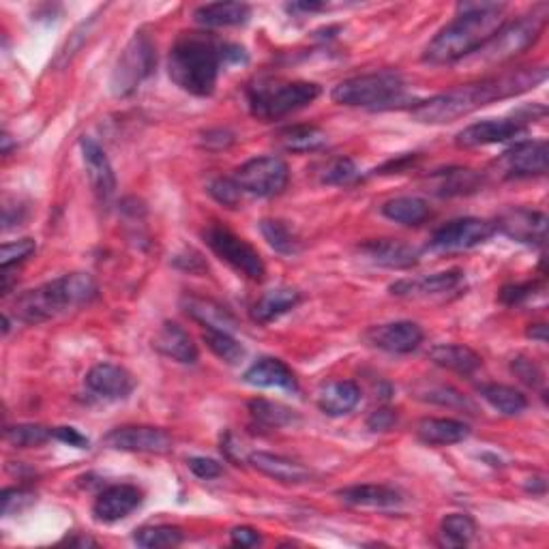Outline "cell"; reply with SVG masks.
Listing matches in <instances>:
<instances>
[{"label": "cell", "mask_w": 549, "mask_h": 549, "mask_svg": "<svg viewBox=\"0 0 549 549\" xmlns=\"http://www.w3.org/2000/svg\"><path fill=\"white\" fill-rule=\"evenodd\" d=\"M547 80L543 65H528L487 76L483 80L455 86L447 93L419 103L412 110V118L423 125H447L466 118L494 101L519 97Z\"/></svg>", "instance_id": "6da1fadb"}, {"label": "cell", "mask_w": 549, "mask_h": 549, "mask_svg": "<svg viewBox=\"0 0 549 549\" xmlns=\"http://www.w3.org/2000/svg\"><path fill=\"white\" fill-rule=\"evenodd\" d=\"M507 5L502 3H459L457 16L429 41L423 61L429 65H449L479 52L504 22Z\"/></svg>", "instance_id": "7a4b0ae2"}, {"label": "cell", "mask_w": 549, "mask_h": 549, "mask_svg": "<svg viewBox=\"0 0 549 549\" xmlns=\"http://www.w3.org/2000/svg\"><path fill=\"white\" fill-rule=\"evenodd\" d=\"M226 46L228 43H221L206 33L181 35L168 56L172 82L189 95L211 97L221 65L226 63Z\"/></svg>", "instance_id": "3957f363"}, {"label": "cell", "mask_w": 549, "mask_h": 549, "mask_svg": "<svg viewBox=\"0 0 549 549\" xmlns=\"http://www.w3.org/2000/svg\"><path fill=\"white\" fill-rule=\"evenodd\" d=\"M97 292L99 288L93 275L69 273L18 296L13 314L24 324H43L69 309L88 305Z\"/></svg>", "instance_id": "277c9868"}, {"label": "cell", "mask_w": 549, "mask_h": 549, "mask_svg": "<svg viewBox=\"0 0 549 549\" xmlns=\"http://www.w3.org/2000/svg\"><path fill=\"white\" fill-rule=\"evenodd\" d=\"M320 93L322 88L316 82L260 80L254 86H249L247 103L251 114L264 123H271L311 106Z\"/></svg>", "instance_id": "5b68a950"}, {"label": "cell", "mask_w": 549, "mask_h": 549, "mask_svg": "<svg viewBox=\"0 0 549 549\" xmlns=\"http://www.w3.org/2000/svg\"><path fill=\"white\" fill-rule=\"evenodd\" d=\"M547 16H549V7L539 5L519 20L504 24L479 52L472 54L470 61L481 63L483 67H494V65L513 61L515 56L524 54L528 48H532L534 43L539 41L543 28L547 24Z\"/></svg>", "instance_id": "8992f818"}, {"label": "cell", "mask_w": 549, "mask_h": 549, "mask_svg": "<svg viewBox=\"0 0 549 549\" xmlns=\"http://www.w3.org/2000/svg\"><path fill=\"white\" fill-rule=\"evenodd\" d=\"M404 91L406 82L402 73L378 71L339 82L331 91V99L339 103V106L348 108L382 110L391 108L397 101H402Z\"/></svg>", "instance_id": "52a82bcc"}, {"label": "cell", "mask_w": 549, "mask_h": 549, "mask_svg": "<svg viewBox=\"0 0 549 549\" xmlns=\"http://www.w3.org/2000/svg\"><path fill=\"white\" fill-rule=\"evenodd\" d=\"M157 65L155 43L146 33H136L125 50L118 54L112 78H110V91L114 97L123 99L138 91V86L151 76Z\"/></svg>", "instance_id": "ba28073f"}, {"label": "cell", "mask_w": 549, "mask_h": 549, "mask_svg": "<svg viewBox=\"0 0 549 549\" xmlns=\"http://www.w3.org/2000/svg\"><path fill=\"white\" fill-rule=\"evenodd\" d=\"M204 243L211 247L213 254L230 264L236 273L245 275L251 281H262L266 275V266L258 251L251 247L241 236L224 226H209L204 232Z\"/></svg>", "instance_id": "9c48e42d"}, {"label": "cell", "mask_w": 549, "mask_h": 549, "mask_svg": "<svg viewBox=\"0 0 549 549\" xmlns=\"http://www.w3.org/2000/svg\"><path fill=\"white\" fill-rule=\"evenodd\" d=\"M234 181L239 183V187L245 191V194L258 196V198H271L281 194V191L288 187L290 170L284 159H279L275 155H266V157H256L243 163V166L236 170Z\"/></svg>", "instance_id": "30bf717a"}, {"label": "cell", "mask_w": 549, "mask_h": 549, "mask_svg": "<svg viewBox=\"0 0 549 549\" xmlns=\"http://www.w3.org/2000/svg\"><path fill=\"white\" fill-rule=\"evenodd\" d=\"M494 234H496V226L494 221L489 219H477V217L455 219L432 234L429 247L438 251H466L489 241Z\"/></svg>", "instance_id": "8fae6325"}, {"label": "cell", "mask_w": 549, "mask_h": 549, "mask_svg": "<svg viewBox=\"0 0 549 549\" xmlns=\"http://www.w3.org/2000/svg\"><path fill=\"white\" fill-rule=\"evenodd\" d=\"M103 444L114 451L151 453V455H166L174 449V440L168 432H163L159 427H148V425L116 427L110 434H106Z\"/></svg>", "instance_id": "7c38bea8"}, {"label": "cell", "mask_w": 549, "mask_h": 549, "mask_svg": "<svg viewBox=\"0 0 549 549\" xmlns=\"http://www.w3.org/2000/svg\"><path fill=\"white\" fill-rule=\"evenodd\" d=\"M547 159L549 146L545 140H526L504 151L496 168L502 178H532L547 172Z\"/></svg>", "instance_id": "4fadbf2b"}, {"label": "cell", "mask_w": 549, "mask_h": 549, "mask_svg": "<svg viewBox=\"0 0 549 549\" xmlns=\"http://www.w3.org/2000/svg\"><path fill=\"white\" fill-rule=\"evenodd\" d=\"M528 118L513 116V118H489V121L474 123L466 127L464 131L457 133L455 144L459 148H477V146H489L509 142L517 136H522L528 129Z\"/></svg>", "instance_id": "5bb4252c"}, {"label": "cell", "mask_w": 549, "mask_h": 549, "mask_svg": "<svg viewBox=\"0 0 549 549\" xmlns=\"http://www.w3.org/2000/svg\"><path fill=\"white\" fill-rule=\"evenodd\" d=\"M496 232L507 234L509 239L524 245H545L547 241V215L532 209H509L494 221Z\"/></svg>", "instance_id": "9a60e30c"}, {"label": "cell", "mask_w": 549, "mask_h": 549, "mask_svg": "<svg viewBox=\"0 0 549 549\" xmlns=\"http://www.w3.org/2000/svg\"><path fill=\"white\" fill-rule=\"evenodd\" d=\"M144 500L142 489L129 483L121 485H112L97 496L93 504V515L97 522L101 524H114L121 522V519L129 517L133 511H136Z\"/></svg>", "instance_id": "2e32d148"}, {"label": "cell", "mask_w": 549, "mask_h": 549, "mask_svg": "<svg viewBox=\"0 0 549 549\" xmlns=\"http://www.w3.org/2000/svg\"><path fill=\"white\" fill-rule=\"evenodd\" d=\"M367 341L378 350L391 354H410L423 344V329L417 322H389L367 331Z\"/></svg>", "instance_id": "e0dca14e"}, {"label": "cell", "mask_w": 549, "mask_h": 549, "mask_svg": "<svg viewBox=\"0 0 549 549\" xmlns=\"http://www.w3.org/2000/svg\"><path fill=\"white\" fill-rule=\"evenodd\" d=\"M464 286L462 271H442L434 275H425L417 279H402L391 286V294L404 296V299H436V296H447Z\"/></svg>", "instance_id": "ac0fdd59"}, {"label": "cell", "mask_w": 549, "mask_h": 549, "mask_svg": "<svg viewBox=\"0 0 549 549\" xmlns=\"http://www.w3.org/2000/svg\"><path fill=\"white\" fill-rule=\"evenodd\" d=\"M80 148H82V159L86 166L88 181H91V187H93V194L101 204L110 202L116 194V176L108 155L103 153V148L88 136L80 140Z\"/></svg>", "instance_id": "d6986e66"}, {"label": "cell", "mask_w": 549, "mask_h": 549, "mask_svg": "<svg viewBox=\"0 0 549 549\" xmlns=\"http://www.w3.org/2000/svg\"><path fill=\"white\" fill-rule=\"evenodd\" d=\"M363 260L374 266L391 271H408L419 264V251L408 243L393 241V239H376L367 241L359 247Z\"/></svg>", "instance_id": "ffe728a7"}, {"label": "cell", "mask_w": 549, "mask_h": 549, "mask_svg": "<svg viewBox=\"0 0 549 549\" xmlns=\"http://www.w3.org/2000/svg\"><path fill=\"white\" fill-rule=\"evenodd\" d=\"M86 387L103 399H125L136 389V380L121 365L99 363L86 374Z\"/></svg>", "instance_id": "44dd1931"}, {"label": "cell", "mask_w": 549, "mask_h": 549, "mask_svg": "<svg viewBox=\"0 0 549 549\" xmlns=\"http://www.w3.org/2000/svg\"><path fill=\"white\" fill-rule=\"evenodd\" d=\"M485 176L470 168H449L438 170L427 178V191H432L438 198H455L468 196L483 187Z\"/></svg>", "instance_id": "7402d4cb"}, {"label": "cell", "mask_w": 549, "mask_h": 549, "mask_svg": "<svg viewBox=\"0 0 549 549\" xmlns=\"http://www.w3.org/2000/svg\"><path fill=\"white\" fill-rule=\"evenodd\" d=\"M247 462L254 466L258 472L266 474V477H271L284 485H303L311 479L309 468H305L299 462H294V459L281 457V455L256 451L247 457Z\"/></svg>", "instance_id": "603a6c76"}, {"label": "cell", "mask_w": 549, "mask_h": 549, "mask_svg": "<svg viewBox=\"0 0 549 549\" xmlns=\"http://www.w3.org/2000/svg\"><path fill=\"white\" fill-rule=\"evenodd\" d=\"M155 348L176 363L194 365L198 361V348L194 344V339H191L183 326L176 322H163L155 337Z\"/></svg>", "instance_id": "cb8c5ba5"}, {"label": "cell", "mask_w": 549, "mask_h": 549, "mask_svg": "<svg viewBox=\"0 0 549 549\" xmlns=\"http://www.w3.org/2000/svg\"><path fill=\"white\" fill-rule=\"evenodd\" d=\"M337 496L344 500L350 507H363V509H391L402 504V494L395 487L389 485H352L339 489Z\"/></svg>", "instance_id": "d4e9b609"}, {"label": "cell", "mask_w": 549, "mask_h": 549, "mask_svg": "<svg viewBox=\"0 0 549 549\" xmlns=\"http://www.w3.org/2000/svg\"><path fill=\"white\" fill-rule=\"evenodd\" d=\"M243 380L251 387H260V389H288V391H296V378L292 374V369L279 359H271V356H266V359L256 361L251 365L247 372L243 374Z\"/></svg>", "instance_id": "484cf974"}, {"label": "cell", "mask_w": 549, "mask_h": 549, "mask_svg": "<svg viewBox=\"0 0 549 549\" xmlns=\"http://www.w3.org/2000/svg\"><path fill=\"white\" fill-rule=\"evenodd\" d=\"M181 307L189 318L200 322L204 329H221V331L232 333L236 326V320L230 311L224 305H219L211 299H202V296L187 294L181 299Z\"/></svg>", "instance_id": "4316f807"}, {"label": "cell", "mask_w": 549, "mask_h": 549, "mask_svg": "<svg viewBox=\"0 0 549 549\" xmlns=\"http://www.w3.org/2000/svg\"><path fill=\"white\" fill-rule=\"evenodd\" d=\"M361 402L359 384L352 380H337L329 382L318 393V408L329 414V417H344L350 414Z\"/></svg>", "instance_id": "83f0119b"}, {"label": "cell", "mask_w": 549, "mask_h": 549, "mask_svg": "<svg viewBox=\"0 0 549 549\" xmlns=\"http://www.w3.org/2000/svg\"><path fill=\"white\" fill-rule=\"evenodd\" d=\"M417 436L429 447H449V444L464 442L470 436V427L457 419H421Z\"/></svg>", "instance_id": "f1b7e54d"}, {"label": "cell", "mask_w": 549, "mask_h": 549, "mask_svg": "<svg viewBox=\"0 0 549 549\" xmlns=\"http://www.w3.org/2000/svg\"><path fill=\"white\" fill-rule=\"evenodd\" d=\"M429 359L438 367H444L449 369V372L462 376H472L483 365L481 356L462 344H440L429 350Z\"/></svg>", "instance_id": "f546056e"}, {"label": "cell", "mask_w": 549, "mask_h": 549, "mask_svg": "<svg viewBox=\"0 0 549 549\" xmlns=\"http://www.w3.org/2000/svg\"><path fill=\"white\" fill-rule=\"evenodd\" d=\"M251 7L245 3H211L194 11V20L204 28L241 26L249 20Z\"/></svg>", "instance_id": "4dcf8cb0"}, {"label": "cell", "mask_w": 549, "mask_h": 549, "mask_svg": "<svg viewBox=\"0 0 549 549\" xmlns=\"http://www.w3.org/2000/svg\"><path fill=\"white\" fill-rule=\"evenodd\" d=\"M299 303H301L299 290L286 288V286L275 288V290H269L260 296L254 309H251V316H254V320H258L262 324H269L284 314H288V311L294 309Z\"/></svg>", "instance_id": "1f68e13d"}, {"label": "cell", "mask_w": 549, "mask_h": 549, "mask_svg": "<svg viewBox=\"0 0 549 549\" xmlns=\"http://www.w3.org/2000/svg\"><path fill=\"white\" fill-rule=\"evenodd\" d=\"M479 393L489 406L504 414V417H517V414H522L528 408L526 395L513 387H507V384H481Z\"/></svg>", "instance_id": "d6a6232c"}, {"label": "cell", "mask_w": 549, "mask_h": 549, "mask_svg": "<svg viewBox=\"0 0 549 549\" xmlns=\"http://www.w3.org/2000/svg\"><path fill=\"white\" fill-rule=\"evenodd\" d=\"M279 144L290 153H314L329 144V136L314 125H294L279 131Z\"/></svg>", "instance_id": "836d02e7"}, {"label": "cell", "mask_w": 549, "mask_h": 549, "mask_svg": "<svg viewBox=\"0 0 549 549\" xmlns=\"http://www.w3.org/2000/svg\"><path fill=\"white\" fill-rule=\"evenodd\" d=\"M382 215L395 221V224L419 226L429 215H432V209H429V204L423 198L402 196V198H393L389 202H384Z\"/></svg>", "instance_id": "e575fe53"}, {"label": "cell", "mask_w": 549, "mask_h": 549, "mask_svg": "<svg viewBox=\"0 0 549 549\" xmlns=\"http://www.w3.org/2000/svg\"><path fill=\"white\" fill-rule=\"evenodd\" d=\"M249 412L254 421L271 429L290 427L299 423V412L284 404L269 402V399H254V402H249Z\"/></svg>", "instance_id": "d590c367"}, {"label": "cell", "mask_w": 549, "mask_h": 549, "mask_svg": "<svg viewBox=\"0 0 549 549\" xmlns=\"http://www.w3.org/2000/svg\"><path fill=\"white\" fill-rule=\"evenodd\" d=\"M474 534H477V524L466 513H451L442 519L440 524V545L444 547H464L468 545Z\"/></svg>", "instance_id": "8d00e7d4"}, {"label": "cell", "mask_w": 549, "mask_h": 549, "mask_svg": "<svg viewBox=\"0 0 549 549\" xmlns=\"http://www.w3.org/2000/svg\"><path fill=\"white\" fill-rule=\"evenodd\" d=\"M260 232L266 239V243H269L275 251H279V254L292 256L301 249L299 236H296V232L286 224V221L264 219L260 221Z\"/></svg>", "instance_id": "74e56055"}, {"label": "cell", "mask_w": 549, "mask_h": 549, "mask_svg": "<svg viewBox=\"0 0 549 549\" xmlns=\"http://www.w3.org/2000/svg\"><path fill=\"white\" fill-rule=\"evenodd\" d=\"M204 344L209 346V350L219 356L221 361H226L230 365H236L243 361L245 348L241 346L239 339H234L232 333L221 331V329H204Z\"/></svg>", "instance_id": "f35d334b"}, {"label": "cell", "mask_w": 549, "mask_h": 549, "mask_svg": "<svg viewBox=\"0 0 549 549\" xmlns=\"http://www.w3.org/2000/svg\"><path fill=\"white\" fill-rule=\"evenodd\" d=\"M185 539V534L181 528L176 526H144L136 530L133 534V541H136L140 547H176L181 545Z\"/></svg>", "instance_id": "ab89813d"}, {"label": "cell", "mask_w": 549, "mask_h": 549, "mask_svg": "<svg viewBox=\"0 0 549 549\" xmlns=\"http://www.w3.org/2000/svg\"><path fill=\"white\" fill-rule=\"evenodd\" d=\"M5 438L9 444L18 449H33L41 447L43 442H48L54 438V429H48L43 425H16V427H7Z\"/></svg>", "instance_id": "60d3db41"}, {"label": "cell", "mask_w": 549, "mask_h": 549, "mask_svg": "<svg viewBox=\"0 0 549 549\" xmlns=\"http://www.w3.org/2000/svg\"><path fill=\"white\" fill-rule=\"evenodd\" d=\"M419 397L425 399V402H432V404H438V406L474 410V406L468 402V397H464L462 393H459L453 387H444V384H434V387H427V389L419 391Z\"/></svg>", "instance_id": "b9f144b4"}, {"label": "cell", "mask_w": 549, "mask_h": 549, "mask_svg": "<svg viewBox=\"0 0 549 549\" xmlns=\"http://www.w3.org/2000/svg\"><path fill=\"white\" fill-rule=\"evenodd\" d=\"M356 178H359V168L348 157H337L331 163H326L320 174V181L324 185H348Z\"/></svg>", "instance_id": "7bdbcfd3"}, {"label": "cell", "mask_w": 549, "mask_h": 549, "mask_svg": "<svg viewBox=\"0 0 549 549\" xmlns=\"http://www.w3.org/2000/svg\"><path fill=\"white\" fill-rule=\"evenodd\" d=\"M209 194L219 202L228 206V209H236V206L241 204V198L245 191L239 187V183L234 181V178H213V181L209 183Z\"/></svg>", "instance_id": "ee69618b"}, {"label": "cell", "mask_w": 549, "mask_h": 549, "mask_svg": "<svg viewBox=\"0 0 549 549\" xmlns=\"http://www.w3.org/2000/svg\"><path fill=\"white\" fill-rule=\"evenodd\" d=\"M35 249L37 245L33 239L5 243L3 249H0V266H3V269H11L13 264H20L26 258H31L35 254Z\"/></svg>", "instance_id": "f6af8a7d"}, {"label": "cell", "mask_w": 549, "mask_h": 549, "mask_svg": "<svg viewBox=\"0 0 549 549\" xmlns=\"http://www.w3.org/2000/svg\"><path fill=\"white\" fill-rule=\"evenodd\" d=\"M511 372L532 389H539L545 380L539 363H534V359H528V356H517V359H513Z\"/></svg>", "instance_id": "bcb514c9"}, {"label": "cell", "mask_w": 549, "mask_h": 549, "mask_svg": "<svg viewBox=\"0 0 549 549\" xmlns=\"http://www.w3.org/2000/svg\"><path fill=\"white\" fill-rule=\"evenodd\" d=\"M187 466L198 479H204V481L217 479V477H221V474H224V466H221L217 459H211V457H191Z\"/></svg>", "instance_id": "7dc6e473"}, {"label": "cell", "mask_w": 549, "mask_h": 549, "mask_svg": "<svg viewBox=\"0 0 549 549\" xmlns=\"http://www.w3.org/2000/svg\"><path fill=\"white\" fill-rule=\"evenodd\" d=\"M537 288H541L539 281H526V284H513L502 288L500 292V301L504 305H519L522 301L530 299V296L537 292Z\"/></svg>", "instance_id": "c3c4849f"}, {"label": "cell", "mask_w": 549, "mask_h": 549, "mask_svg": "<svg viewBox=\"0 0 549 549\" xmlns=\"http://www.w3.org/2000/svg\"><path fill=\"white\" fill-rule=\"evenodd\" d=\"M0 500H3V515H11L13 511H20L26 507V504H31L35 496L28 492V489L13 487V489H5L3 498Z\"/></svg>", "instance_id": "681fc988"}, {"label": "cell", "mask_w": 549, "mask_h": 549, "mask_svg": "<svg viewBox=\"0 0 549 549\" xmlns=\"http://www.w3.org/2000/svg\"><path fill=\"white\" fill-rule=\"evenodd\" d=\"M397 423V412L391 408H378L367 417V429L372 432H389Z\"/></svg>", "instance_id": "f907efd6"}, {"label": "cell", "mask_w": 549, "mask_h": 549, "mask_svg": "<svg viewBox=\"0 0 549 549\" xmlns=\"http://www.w3.org/2000/svg\"><path fill=\"white\" fill-rule=\"evenodd\" d=\"M230 541L232 545L236 547H256L262 543V537H260V532L254 530V528H249V526H236L232 528L230 532Z\"/></svg>", "instance_id": "816d5d0a"}, {"label": "cell", "mask_w": 549, "mask_h": 549, "mask_svg": "<svg viewBox=\"0 0 549 549\" xmlns=\"http://www.w3.org/2000/svg\"><path fill=\"white\" fill-rule=\"evenodd\" d=\"M54 438L65 442V444H69V447L88 449V438L82 436L78 432V429H73V427H58V429H54Z\"/></svg>", "instance_id": "f5cc1de1"}, {"label": "cell", "mask_w": 549, "mask_h": 549, "mask_svg": "<svg viewBox=\"0 0 549 549\" xmlns=\"http://www.w3.org/2000/svg\"><path fill=\"white\" fill-rule=\"evenodd\" d=\"M213 142H217V148H226L234 142V136L230 131L226 129H215V131H206V136H204V146L206 148H211Z\"/></svg>", "instance_id": "db71d44e"}, {"label": "cell", "mask_w": 549, "mask_h": 549, "mask_svg": "<svg viewBox=\"0 0 549 549\" xmlns=\"http://www.w3.org/2000/svg\"><path fill=\"white\" fill-rule=\"evenodd\" d=\"M326 7H329V5H326V3H311V0H309V3H292V5H288V11H303V13H316V11H324Z\"/></svg>", "instance_id": "11a10c76"}, {"label": "cell", "mask_w": 549, "mask_h": 549, "mask_svg": "<svg viewBox=\"0 0 549 549\" xmlns=\"http://www.w3.org/2000/svg\"><path fill=\"white\" fill-rule=\"evenodd\" d=\"M526 335L532 337V339H539L543 344V341L547 339V326L545 324H530V329H528Z\"/></svg>", "instance_id": "9f6ffc18"}, {"label": "cell", "mask_w": 549, "mask_h": 549, "mask_svg": "<svg viewBox=\"0 0 549 549\" xmlns=\"http://www.w3.org/2000/svg\"><path fill=\"white\" fill-rule=\"evenodd\" d=\"M65 543H69V545H82V547H86V545H97L93 539H88V537H86V539H84V537H82V539H69V537H67Z\"/></svg>", "instance_id": "6f0895ef"}]
</instances>
